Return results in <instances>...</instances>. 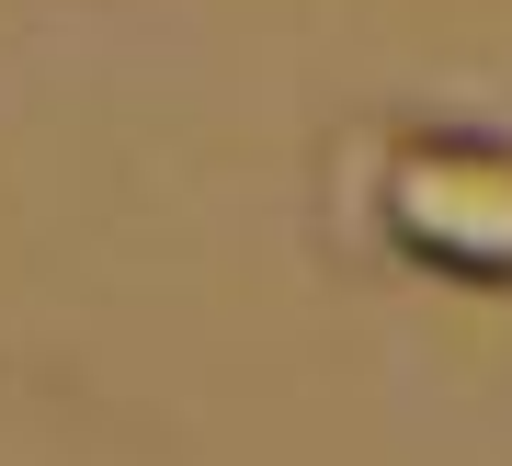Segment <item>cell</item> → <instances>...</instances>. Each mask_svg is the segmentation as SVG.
<instances>
[{
  "mask_svg": "<svg viewBox=\"0 0 512 466\" xmlns=\"http://www.w3.org/2000/svg\"><path fill=\"white\" fill-rule=\"evenodd\" d=\"M353 228L456 296H512V126L387 114L353 137Z\"/></svg>",
  "mask_w": 512,
  "mask_h": 466,
  "instance_id": "1",
  "label": "cell"
}]
</instances>
